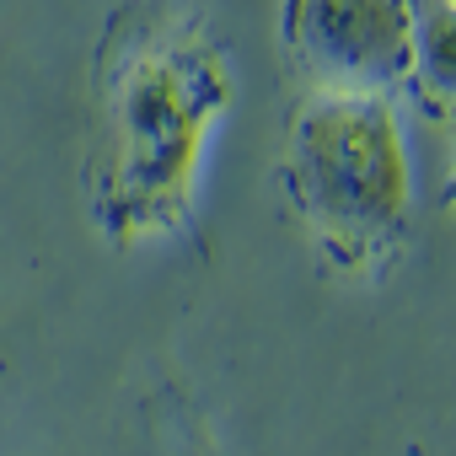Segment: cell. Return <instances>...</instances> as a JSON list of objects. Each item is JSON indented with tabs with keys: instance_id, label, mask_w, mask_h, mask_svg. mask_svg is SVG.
Returning a JSON list of instances; mask_svg holds the SVG:
<instances>
[{
	"instance_id": "cell-1",
	"label": "cell",
	"mask_w": 456,
	"mask_h": 456,
	"mask_svg": "<svg viewBox=\"0 0 456 456\" xmlns=\"http://www.w3.org/2000/svg\"><path fill=\"white\" fill-rule=\"evenodd\" d=\"M232 92V60L193 12L134 0L108 17L92 60L86 204L113 248L172 237L193 220L204 156Z\"/></svg>"
},
{
	"instance_id": "cell-2",
	"label": "cell",
	"mask_w": 456,
	"mask_h": 456,
	"mask_svg": "<svg viewBox=\"0 0 456 456\" xmlns=\"http://www.w3.org/2000/svg\"><path fill=\"white\" fill-rule=\"evenodd\" d=\"M280 183L312 248L349 280L381 274L413 225V156L392 97L312 86L290 108Z\"/></svg>"
},
{
	"instance_id": "cell-3",
	"label": "cell",
	"mask_w": 456,
	"mask_h": 456,
	"mask_svg": "<svg viewBox=\"0 0 456 456\" xmlns=\"http://www.w3.org/2000/svg\"><path fill=\"white\" fill-rule=\"evenodd\" d=\"M285 49L328 92L392 97L413 76V0H285Z\"/></svg>"
},
{
	"instance_id": "cell-4",
	"label": "cell",
	"mask_w": 456,
	"mask_h": 456,
	"mask_svg": "<svg viewBox=\"0 0 456 456\" xmlns=\"http://www.w3.org/2000/svg\"><path fill=\"white\" fill-rule=\"evenodd\" d=\"M424 108L456 124V0H413V76Z\"/></svg>"
},
{
	"instance_id": "cell-5",
	"label": "cell",
	"mask_w": 456,
	"mask_h": 456,
	"mask_svg": "<svg viewBox=\"0 0 456 456\" xmlns=\"http://www.w3.org/2000/svg\"><path fill=\"white\" fill-rule=\"evenodd\" d=\"M134 456H220V440H215L204 408L183 387H156L140 413Z\"/></svg>"
},
{
	"instance_id": "cell-6",
	"label": "cell",
	"mask_w": 456,
	"mask_h": 456,
	"mask_svg": "<svg viewBox=\"0 0 456 456\" xmlns=\"http://www.w3.org/2000/svg\"><path fill=\"white\" fill-rule=\"evenodd\" d=\"M445 199H451V204H456V177H451V188H445Z\"/></svg>"
}]
</instances>
